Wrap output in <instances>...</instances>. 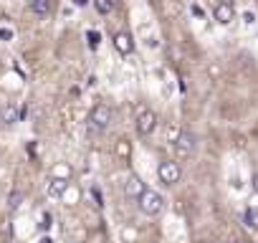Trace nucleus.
Returning <instances> with one entry per match:
<instances>
[{
	"instance_id": "15",
	"label": "nucleus",
	"mask_w": 258,
	"mask_h": 243,
	"mask_svg": "<svg viewBox=\"0 0 258 243\" xmlns=\"http://www.w3.org/2000/svg\"><path fill=\"white\" fill-rule=\"evenodd\" d=\"M21 203H23V193H21V190H13L11 198H8V208L16 210V208H21Z\"/></svg>"
},
{
	"instance_id": "14",
	"label": "nucleus",
	"mask_w": 258,
	"mask_h": 243,
	"mask_svg": "<svg viewBox=\"0 0 258 243\" xmlns=\"http://www.w3.org/2000/svg\"><path fill=\"white\" fill-rule=\"evenodd\" d=\"M94 8H96L101 16H106V13L114 11V0H94Z\"/></svg>"
},
{
	"instance_id": "21",
	"label": "nucleus",
	"mask_w": 258,
	"mask_h": 243,
	"mask_svg": "<svg viewBox=\"0 0 258 243\" xmlns=\"http://www.w3.org/2000/svg\"><path fill=\"white\" fill-rule=\"evenodd\" d=\"M89 3V0H76V6H86Z\"/></svg>"
},
{
	"instance_id": "2",
	"label": "nucleus",
	"mask_w": 258,
	"mask_h": 243,
	"mask_svg": "<svg viewBox=\"0 0 258 243\" xmlns=\"http://www.w3.org/2000/svg\"><path fill=\"white\" fill-rule=\"evenodd\" d=\"M114 122V109L109 104H96L91 111H89V130L91 132H104L111 127Z\"/></svg>"
},
{
	"instance_id": "12",
	"label": "nucleus",
	"mask_w": 258,
	"mask_h": 243,
	"mask_svg": "<svg viewBox=\"0 0 258 243\" xmlns=\"http://www.w3.org/2000/svg\"><path fill=\"white\" fill-rule=\"evenodd\" d=\"M71 175H74V170H71V165H69V162H58V165H53V170H51V177L71 180Z\"/></svg>"
},
{
	"instance_id": "11",
	"label": "nucleus",
	"mask_w": 258,
	"mask_h": 243,
	"mask_svg": "<svg viewBox=\"0 0 258 243\" xmlns=\"http://www.w3.org/2000/svg\"><path fill=\"white\" fill-rule=\"evenodd\" d=\"M243 223H245V228L258 230V205H250V208L243 213Z\"/></svg>"
},
{
	"instance_id": "5",
	"label": "nucleus",
	"mask_w": 258,
	"mask_h": 243,
	"mask_svg": "<svg viewBox=\"0 0 258 243\" xmlns=\"http://www.w3.org/2000/svg\"><path fill=\"white\" fill-rule=\"evenodd\" d=\"M137 135L140 137H150L155 130H157V114L152 111V109H145L140 116H137Z\"/></svg>"
},
{
	"instance_id": "19",
	"label": "nucleus",
	"mask_w": 258,
	"mask_h": 243,
	"mask_svg": "<svg viewBox=\"0 0 258 243\" xmlns=\"http://www.w3.org/2000/svg\"><path fill=\"white\" fill-rule=\"evenodd\" d=\"M250 183H253V190H255V193H258V172H255V175H253V180H250Z\"/></svg>"
},
{
	"instance_id": "17",
	"label": "nucleus",
	"mask_w": 258,
	"mask_h": 243,
	"mask_svg": "<svg viewBox=\"0 0 258 243\" xmlns=\"http://www.w3.org/2000/svg\"><path fill=\"white\" fill-rule=\"evenodd\" d=\"M11 36H13L11 31H6V28H0V38H11Z\"/></svg>"
},
{
	"instance_id": "8",
	"label": "nucleus",
	"mask_w": 258,
	"mask_h": 243,
	"mask_svg": "<svg viewBox=\"0 0 258 243\" xmlns=\"http://www.w3.org/2000/svg\"><path fill=\"white\" fill-rule=\"evenodd\" d=\"M114 48L121 53V56H129L135 51V38L129 36V33H116L114 36Z\"/></svg>"
},
{
	"instance_id": "20",
	"label": "nucleus",
	"mask_w": 258,
	"mask_h": 243,
	"mask_svg": "<svg viewBox=\"0 0 258 243\" xmlns=\"http://www.w3.org/2000/svg\"><path fill=\"white\" fill-rule=\"evenodd\" d=\"M41 243H53V240H51L48 235H43V238H41Z\"/></svg>"
},
{
	"instance_id": "9",
	"label": "nucleus",
	"mask_w": 258,
	"mask_h": 243,
	"mask_svg": "<svg viewBox=\"0 0 258 243\" xmlns=\"http://www.w3.org/2000/svg\"><path fill=\"white\" fill-rule=\"evenodd\" d=\"M69 183H71V180H61V177H48L46 193H48L51 198H63V193L69 190Z\"/></svg>"
},
{
	"instance_id": "3",
	"label": "nucleus",
	"mask_w": 258,
	"mask_h": 243,
	"mask_svg": "<svg viewBox=\"0 0 258 243\" xmlns=\"http://www.w3.org/2000/svg\"><path fill=\"white\" fill-rule=\"evenodd\" d=\"M157 177H160L162 185L172 188V185L180 183V177H182V167H180L175 160H165V162L157 165Z\"/></svg>"
},
{
	"instance_id": "16",
	"label": "nucleus",
	"mask_w": 258,
	"mask_h": 243,
	"mask_svg": "<svg viewBox=\"0 0 258 243\" xmlns=\"http://www.w3.org/2000/svg\"><path fill=\"white\" fill-rule=\"evenodd\" d=\"M116 150H119V155H121V157H129V155H132V147H129V142H126V140H119Z\"/></svg>"
},
{
	"instance_id": "6",
	"label": "nucleus",
	"mask_w": 258,
	"mask_h": 243,
	"mask_svg": "<svg viewBox=\"0 0 258 243\" xmlns=\"http://www.w3.org/2000/svg\"><path fill=\"white\" fill-rule=\"evenodd\" d=\"M213 16H215V21H218L220 26H230V23L235 21V8H233L230 3H225V0H220V3H215Z\"/></svg>"
},
{
	"instance_id": "18",
	"label": "nucleus",
	"mask_w": 258,
	"mask_h": 243,
	"mask_svg": "<svg viewBox=\"0 0 258 243\" xmlns=\"http://www.w3.org/2000/svg\"><path fill=\"white\" fill-rule=\"evenodd\" d=\"M89 38H91V46H96V43H99V36H96V33H89Z\"/></svg>"
},
{
	"instance_id": "10",
	"label": "nucleus",
	"mask_w": 258,
	"mask_h": 243,
	"mask_svg": "<svg viewBox=\"0 0 258 243\" xmlns=\"http://www.w3.org/2000/svg\"><path fill=\"white\" fill-rule=\"evenodd\" d=\"M18 116H21L18 106H16V104H6L3 109H0V125L11 127V125H16V122H18Z\"/></svg>"
},
{
	"instance_id": "1",
	"label": "nucleus",
	"mask_w": 258,
	"mask_h": 243,
	"mask_svg": "<svg viewBox=\"0 0 258 243\" xmlns=\"http://www.w3.org/2000/svg\"><path fill=\"white\" fill-rule=\"evenodd\" d=\"M137 208H140L142 215H147V218H157V215L165 210V198H162L157 190L145 188V190L137 195Z\"/></svg>"
},
{
	"instance_id": "13",
	"label": "nucleus",
	"mask_w": 258,
	"mask_h": 243,
	"mask_svg": "<svg viewBox=\"0 0 258 243\" xmlns=\"http://www.w3.org/2000/svg\"><path fill=\"white\" fill-rule=\"evenodd\" d=\"M31 11L43 18V16L51 13V3H48V0H31Z\"/></svg>"
},
{
	"instance_id": "7",
	"label": "nucleus",
	"mask_w": 258,
	"mask_h": 243,
	"mask_svg": "<svg viewBox=\"0 0 258 243\" xmlns=\"http://www.w3.org/2000/svg\"><path fill=\"white\" fill-rule=\"evenodd\" d=\"M145 188H147V185L142 183V177H140V175H129V177L124 180V198L137 200V195H140Z\"/></svg>"
},
{
	"instance_id": "4",
	"label": "nucleus",
	"mask_w": 258,
	"mask_h": 243,
	"mask_svg": "<svg viewBox=\"0 0 258 243\" xmlns=\"http://www.w3.org/2000/svg\"><path fill=\"white\" fill-rule=\"evenodd\" d=\"M172 145H175L177 157H190V155L195 152V147H198V137H195L190 130H182V132L172 140Z\"/></svg>"
}]
</instances>
